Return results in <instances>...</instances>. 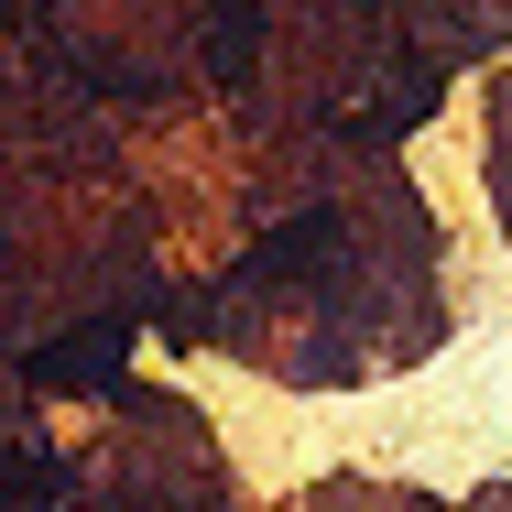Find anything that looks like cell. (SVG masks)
Segmentation results:
<instances>
[{
	"instance_id": "cell-1",
	"label": "cell",
	"mask_w": 512,
	"mask_h": 512,
	"mask_svg": "<svg viewBox=\"0 0 512 512\" xmlns=\"http://www.w3.org/2000/svg\"><path fill=\"white\" fill-rule=\"evenodd\" d=\"M251 66H262V11H251V0H218V22H207V77L240 88Z\"/></svg>"
},
{
	"instance_id": "cell-2",
	"label": "cell",
	"mask_w": 512,
	"mask_h": 512,
	"mask_svg": "<svg viewBox=\"0 0 512 512\" xmlns=\"http://www.w3.org/2000/svg\"><path fill=\"white\" fill-rule=\"evenodd\" d=\"M120 338H131V327L109 316V327H88V338H66V349H44L33 371H44V382H66V393H88V382H109V349H120Z\"/></svg>"
}]
</instances>
